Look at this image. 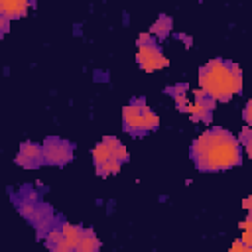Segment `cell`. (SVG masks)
Returning a JSON list of instances; mask_svg holds the SVG:
<instances>
[{
  "label": "cell",
  "instance_id": "cell-1",
  "mask_svg": "<svg viewBox=\"0 0 252 252\" xmlns=\"http://www.w3.org/2000/svg\"><path fill=\"white\" fill-rule=\"evenodd\" d=\"M193 163L201 171H224L242 163V148L238 136L224 128L205 130L191 146Z\"/></svg>",
  "mask_w": 252,
  "mask_h": 252
},
{
  "label": "cell",
  "instance_id": "cell-2",
  "mask_svg": "<svg viewBox=\"0 0 252 252\" xmlns=\"http://www.w3.org/2000/svg\"><path fill=\"white\" fill-rule=\"evenodd\" d=\"M199 87L217 102H226L242 91V71L226 59H211L199 69Z\"/></svg>",
  "mask_w": 252,
  "mask_h": 252
},
{
  "label": "cell",
  "instance_id": "cell-3",
  "mask_svg": "<svg viewBox=\"0 0 252 252\" xmlns=\"http://www.w3.org/2000/svg\"><path fill=\"white\" fill-rule=\"evenodd\" d=\"M169 93L181 112L189 114L195 122H211L217 100H213L203 89L191 91V94H189L187 85H175L169 89Z\"/></svg>",
  "mask_w": 252,
  "mask_h": 252
},
{
  "label": "cell",
  "instance_id": "cell-4",
  "mask_svg": "<svg viewBox=\"0 0 252 252\" xmlns=\"http://www.w3.org/2000/svg\"><path fill=\"white\" fill-rule=\"evenodd\" d=\"M126 161H128V150L114 136H104L93 148V163L96 167V173L102 177L118 173L122 163Z\"/></svg>",
  "mask_w": 252,
  "mask_h": 252
},
{
  "label": "cell",
  "instance_id": "cell-5",
  "mask_svg": "<svg viewBox=\"0 0 252 252\" xmlns=\"http://www.w3.org/2000/svg\"><path fill=\"white\" fill-rule=\"evenodd\" d=\"M159 126V116L146 104L144 98H136L122 108V128L128 134L140 136L156 130Z\"/></svg>",
  "mask_w": 252,
  "mask_h": 252
},
{
  "label": "cell",
  "instance_id": "cell-6",
  "mask_svg": "<svg viewBox=\"0 0 252 252\" xmlns=\"http://www.w3.org/2000/svg\"><path fill=\"white\" fill-rule=\"evenodd\" d=\"M85 230H87L85 226H77V224H69V222L55 224L45 232V244H47V248H51L55 252H69V250L79 252Z\"/></svg>",
  "mask_w": 252,
  "mask_h": 252
},
{
  "label": "cell",
  "instance_id": "cell-7",
  "mask_svg": "<svg viewBox=\"0 0 252 252\" xmlns=\"http://www.w3.org/2000/svg\"><path fill=\"white\" fill-rule=\"evenodd\" d=\"M136 61H138L140 69H144V71H148V73L165 69V67L169 65L167 57L163 55L161 47H159L158 41L152 37V33H142V35L138 37Z\"/></svg>",
  "mask_w": 252,
  "mask_h": 252
},
{
  "label": "cell",
  "instance_id": "cell-8",
  "mask_svg": "<svg viewBox=\"0 0 252 252\" xmlns=\"http://www.w3.org/2000/svg\"><path fill=\"white\" fill-rule=\"evenodd\" d=\"M43 154H45V163H49V165H67L73 159V144L69 140L49 136L43 142Z\"/></svg>",
  "mask_w": 252,
  "mask_h": 252
},
{
  "label": "cell",
  "instance_id": "cell-9",
  "mask_svg": "<svg viewBox=\"0 0 252 252\" xmlns=\"http://www.w3.org/2000/svg\"><path fill=\"white\" fill-rule=\"evenodd\" d=\"M16 163L24 169H37L45 163V154H43V146L32 144V142H24L16 154Z\"/></svg>",
  "mask_w": 252,
  "mask_h": 252
},
{
  "label": "cell",
  "instance_id": "cell-10",
  "mask_svg": "<svg viewBox=\"0 0 252 252\" xmlns=\"http://www.w3.org/2000/svg\"><path fill=\"white\" fill-rule=\"evenodd\" d=\"M37 0H0V14L14 20V18H24L32 6H35Z\"/></svg>",
  "mask_w": 252,
  "mask_h": 252
},
{
  "label": "cell",
  "instance_id": "cell-11",
  "mask_svg": "<svg viewBox=\"0 0 252 252\" xmlns=\"http://www.w3.org/2000/svg\"><path fill=\"white\" fill-rule=\"evenodd\" d=\"M171 26H173V24H171V18H169V16H159V18L152 24L150 32H152V35H156L158 39H163V37L169 35Z\"/></svg>",
  "mask_w": 252,
  "mask_h": 252
},
{
  "label": "cell",
  "instance_id": "cell-12",
  "mask_svg": "<svg viewBox=\"0 0 252 252\" xmlns=\"http://www.w3.org/2000/svg\"><path fill=\"white\" fill-rule=\"evenodd\" d=\"M100 248V240L98 236L94 234V230L87 228L85 230V236L81 240V246H79V252H96Z\"/></svg>",
  "mask_w": 252,
  "mask_h": 252
},
{
  "label": "cell",
  "instance_id": "cell-13",
  "mask_svg": "<svg viewBox=\"0 0 252 252\" xmlns=\"http://www.w3.org/2000/svg\"><path fill=\"white\" fill-rule=\"evenodd\" d=\"M232 250L234 252H252V234L248 230H242V236L232 242Z\"/></svg>",
  "mask_w": 252,
  "mask_h": 252
},
{
  "label": "cell",
  "instance_id": "cell-14",
  "mask_svg": "<svg viewBox=\"0 0 252 252\" xmlns=\"http://www.w3.org/2000/svg\"><path fill=\"white\" fill-rule=\"evenodd\" d=\"M250 126H244L242 128V132L238 134V140H240V144H244V150H246V154L252 158V136H250V130H248Z\"/></svg>",
  "mask_w": 252,
  "mask_h": 252
},
{
  "label": "cell",
  "instance_id": "cell-15",
  "mask_svg": "<svg viewBox=\"0 0 252 252\" xmlns=\"http://www.w3.org/2000/svg\"><path fill=\"white\" fill-rule=\"evenodd\" d=\"M242 118L248 126H252V98H248V102L244 104V110H242Z\"/></svg>",
  "mask_w": 252,
  "mask_h": 252
},
{
  "label": "cell",
  "instance_id": "cell-16",
  "mask_svg": "<svg viewBox=\"0 0 252 252\" xmlns=\"http://www.w3.org/2000/svg\"><path fill=\"white\" fill-rule=\"evenodd\" d=\"M0 28H2V35H6V33H8V30H10V18L0 16Z\"/></svg>",
  "mask_w": 252,
  "mask_h": 252
},
{
  "label": "cell",
  "instance_id": "cell-17",
  "mask_svg": "<svg viewBox=\"0 0 252 252\" xmlns=\"http://www.w3.org/2000/svg\"><path fill=\"white\" fill-rule=\"evenodd\" d=\"M240 228H242V230H248V232L252 234V215H248V217H246V220H242V222H240Z\"/></svg>",
  "mask_w": 252,
  "mask_h": 252
},
{
  "label": "cell",
  "instance_id": "cell-18",
  "mask_svg": "<svg viewBox=\"0 0 252 252\" xmlns=\"http://www.w3.org/2000/svg\"><path fill=\"white\" fill-rule=\"evenodd\" d=\"M242 207L248 211V215H252V195H248V197L242 201Z\"/></svg>",
  "mask_w": 252,
  "mask_h": 252
}]
</instances>
